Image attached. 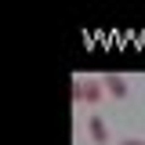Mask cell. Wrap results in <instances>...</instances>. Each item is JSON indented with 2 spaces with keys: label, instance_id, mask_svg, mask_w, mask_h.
Instances as JSON below:
<instances>
[{
  "label": "cell",
  "instance_id": "6da1fadb",
  "mask_svg": "<svg viewBox=\"0 0 145 145\" xmlns=\"http://www.w3.org/2000/svg\"><path fill=\"white\" fill-rule=\"evenodd\" d=\"M87 131H91V142H98V145L109 142V127H105L102 116H91V120H87Z\"/></svg>",
  "mask_w": 145,
  "mask_h": 145
},
{
  "label": "cell",
  "instance_id": "7a4b0ae2",
  "mask_svg": "<svg viewBox=\"0 0 145 145\" xmlns=\"http://www.w3.org/2000/svg\"><path fill=\"white\" fill-rule=\"evenodd\" d=\"M102 80H105V91L112 94V98H127V80H123V76H116V72H105Z\"/></svg>",
  "mask_w": 145,
  "mask_h": 145
},
{
  "label": "cell",
  "instance_id": "3957f363",
  "mask_svg": "<svg viewBox=\"0 0 145 145\" xmlns=\"http://www.w3.org/2000/svg\"><path fill=\"white\" fill-rule=\"evenodd\" d=\"M102 98V84L98 80H84V102H98Z\"/></svg>",
  "mask_w": 145,
  "mask_h": 145
},
{
  "label": "cell",
  "instance_id": "277c9868",
  "mask_svg": "<svg viewBox=\"0 0 145 145\" xmlns=\"http://www.w3.org/2000/svg\"><path fill=\"white\" fill-rule=\"evenodd\" d=\"M69 94H72V102H84V80H76V76H72V84H69Z\"/></svg>",
  "mask_w": 145,
  "mask_h": 145
},
{
  "label": "cell",
  "instance_id": "5b68a950",
  "mask_svg": "<svg viewBox=\"0 0 145 145\" xmlns=\"http://www.w3.org/2000/svg\"><path fill=\"white\" fill-rule=\"evenodd\" d=\"M120 145H145V142H142V138H123Z\"/></svg>",
  "mask_w": 145,
  "mask_h": 145
}]
</instances>
